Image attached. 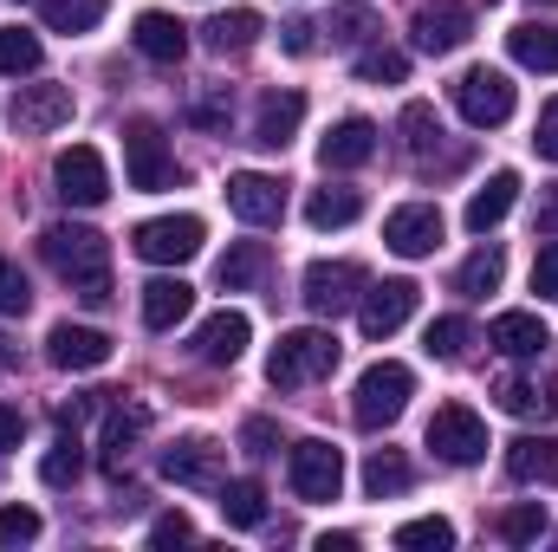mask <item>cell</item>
I'll return each mask as SVG.
<instances>
[{
    "instance_id": "1",
    "label": "cell",
    "mask_w": 558,
    "mask_h": 552,
    "mask_svg": "<svg viewBox=\"0 0 558 552\" xmlns=\"http://www.w3.org/2000/svg\"><path fill=\"white\" fill-rule=\"evenodd\" d=\"M39 254H46V267L65 279L85 305H105V299H111V241H105L98 228L52 221V228L39 235Z\"/></svg>"
},
{
    "instance_id": "2",
    "label": "cell",
    "mask_w": 558,
    "mask_h": 552,
    "mask_svg": "<svg viewBox=\"0 0 558 552\" xmlns=\"http://www.w3.org/2000/svg\"><path fill=\"white\" fill-rule=\"evenodd\" d=\"M331 371H338V338H331V332H318V325L279 332L274 358H267L274 391H305V384H318V377H331Z\"/></svg>"
},
{
    "instance_id": "3",
    "label": "cell",
    "mask_w": 558,
    "mask_h": 552,
    "mask_svg": "<svg viewBox=\"0 0 558 552\" xmlns=\"http://www.w3.org/2000/svg\"><path fill=\"white\" fill-rule=\"evenodd\" d=\"M410 397H416V371L397 364V358H384V364H371V371L357 377L351 422H357V429H390L397 416L410 410Z\"/></svg>"
},
{
    "instance_id": "4",
    "label": "cell",
    "mask_w": 558,
    "mask_h": 552,
    "mask_svg": "<svg viewBox=\"0 0 558 552\" xmlns=\"http://www.w3.org/2000/svg\"><path fill=\"white\" fill-rule=\"evenodd\" d=\"M124 176H131V189H143V195L182 182L175 149H169V137H162L156 118H131V124H124Z\"/></svg>"
},
{
    "instance_id": "5",
    "label": "cell",
    "mask_w": 558,
    "mask_h": 552,
    "mask_svg": "<svg viewBox=\"0 0 558 552\" xmlns=\"http://www.w3.org/2000/svg\"><path fill=\"white\" fill-rule=\"evenodd\" d=\"M513 105H520V92H513V79H507L500 65H468V72L454 79V111H461L474 131H500V124L513 118Z\"/></svg>"
},
{
    "instance_id": "6",
    "label": "cell",
    "mask_w": 558,
    "mask_h": 552,
    "mask_svg": "<svg viewBox=\"0 0 558 552\" xmlns=\"http://www.w3.org/2000/svg\"><path fill=\"white\" fill-rule=\"evenodd\" d=\"M202 221L195 215H156V221H137L131 228V248H137L149 267H182V261H195L202 254Z\"/></svg>"
},
{
    "instance_id": "7",
    "label": "cell",
    "mask_w": 558,
    "mask_h": 552,
    "mask_svg": "<svg viewBox=\"0 0 558 552\" xmlns=\"http://www.w3.org/2000/svg\"><path fill=\"white\" fill-rule=\"evenodd\" d=\"M52 189H59L65 208H98L111 195V169H105V156L92 143H72V149L52 156Z\"/></svg>"
},
{
    "instance_id": "8",
    "label": "cell",
    "mask_w": 558,
    "mask_h": 552,
    "mask_svg": "<svg viewBox=\"0 0 558 552\" xmlns=\"http://www.w3.org/2000/svg\"><path fill=\"white\" fill-rule=\"evenodd\" d=\"M286 481H292L299 501H338V488H344V455H338L331 442L305 435V442H292V455H286Z\"/></svg>"
},
{
    "instance_id": "9",
    "label": "cell",
    "mask_w": 558,
    "mask_h": 552,
    "mask_svg": "<svg viewBox=\"0 0 558 552\" xmlns=\"http://www.w3.org/2000/svg\"><path fill=\"white\" fill-rule=\"evenodd\" d=\"M428 448L448 468H474L487 455V422L468 410V404H441V410L428 416Z\"/></svg>"
},
{
    "instance_id": "10",
    "label": "cell",
    "mask_w": 558,
    "mask_h": 552,
    "mask_svg": "<svg viewBox=\"0 0 558 552\" xmlns=\"http://www.w3.org/2000/svg\"><path fill=\"white\" fill-rule=\"evenodd\" d=\"M364 286H371V274L357 261H312L305 267V305L318 319H338V312H351L364 299Z\"/></svg>"
},
{
    "instance_id": "11",
    "label": "cell",
    "mask_w": 558,
    "mask_h": 552,
    "mask_svg": "<svg viewBox=\"0 0 558 552\" xmlns=\"http://www.w3.org/2000/svg\"><path fill=\"white\" fill-rule=\"evenodd\" d=\"M416 299H422L416 279L364 286V299H357V325H364V338H390V332H403V325L416 319Z\"/></svg>"
},
{
    "instance_id": "12",
    "label": "cell",
    "mask_w": 558,
    "mask_h": 552,
    "mask_svg": "<svg viewBox=\"0 0 558 552\" xmlns=\"http://www.w3.org/2000/svg\"><path fill=\"white\" fill-rule=\"evenodd\" d=\"M441 235H448V221H441L435 202H403V208H390V221H384V241H390V254H403V261H428V254L441 248Z\"/></svg>"
},
{
    "instance_id": "13",
    "label": "cell",
    "mask_w": 558,
    "mask_h": 552,
    "mask_svg": "<svg viewBox=\"0 0 558 552\" xmlns=\"http://www.w3.org/2000/svg\"><path fill=\"white\" fill-rule=\"evenodd\" d=\"M468 33H474V13L461 0H428V7H416V20H410V39H416V52H428V59L468 46Z\"/></svg>"
},
{
    "instance_id": "14",
    "label": "cell",
    "mask_w": 558,
    "mask_h": 552,
    "mask_svg": "<svg viewBox=\"0 0 558 552\" xmlns=\"http://www.w3.org/2000/svg\"><path fill=\"white\" fill-rule=\"evenodd\" d=\"M228 208L247 228H274L279 215H286V182L267 176V169H241V176H228Z\"/></svg>"
},
{
    "instance_id": "15",
    "label": "cell",
    "mask_w": 558,
    "mask_h": 552,
    "mask_svg": "<svg viewBox=\"0 0 558 552\" xmlns=\"http://www.w3.org/2000/svg\"><path fill=\"white\" fill-rule=\"evenodd\" d=\"M7 118H13L20 137H46V131L72 124V92H65V85H20Z\"/></svg>"
},
{
    "instance_id": "16",
    "label": "cell",
    "mask_w": 558,
    "mask_h": 552,
    "mask_svg": "<svg viewBox=\"0 0 558 552\" xmlns=\"http://www.w3.org/2000/svg\"><path fill=\"white\" fill-rule=\"evenodd\" d=\"M162 475H169L175 488H221V442H208V435L169 442V448H162Z\"/></svg>"
},
{
    "instance_id": "17",
    "label": "cell",
    "mask_w": 558,
    "mask_h": 552,
    "mask_svg": "<svg viewBox=\"0 0 558 552\" xmlns=\"http://www.w3.org/2000/svg\"><path fill=\"white\" fill-rule=\"evenodd\" d=\"M46 358L59 364V371H98V364H111V338L98 332V325H52L46 332Z\"/></svg>"
},
{
    "instance_id": "18",
    "label": "cell",
    "mask_w": 558,
    "mask_h": 552,
    "mask_svg": "<svg viewBox=\"0 0 558 552\" xmlns=\"http://www.w3.org/2000/svg\"><path fill=\"white\" fill-rule=\"evenodd\" d=\"M247 338H254L247 312H208V319L195 325V358H202V364H241Z\"/></svg>"
},
{
    "instance_id": "19",
    "label": "cell",
    "mask_w": 558,
    "mask_h": 552,
    "mask_svg": "<svg viewBox=\"0 0 558 552\" xmlns=\"http://www.w3.org/2000/svg\"><path fill=\"white\" fill-rule=\"evenodd\" d=\"M513 202H520V176H513V169H494V176L468 195V215H461L468 235H494V228L513 215Z\"/></svg>"
},
{
    "instance_id": "20",
    "label": "cell",
    "mask_w": 558,
    "mask_h": 552,
    "mask_svg": "<svg viewBox=\"0 0 558 552\" xmlns=\"http://www.w3.org/2000/svg\"><path fill=\"white\" fill-rule=\"evenodd\" d=\"M371 156H377V124L371 118H338L325 131V143H318V163L325 169H364Z\"/></svg>"
},
{
    "instance_id": "21",
    "label": "cell",
    "mask_w": 558,
    "mask_h": 552,
    "mask_svg": "<svg viewBox=\"0 0 558 552\" xmlns=\"http://www.w3.org/2000/svg\"><path fill=\"white\" fill-rule=\"evenodd\" d=\"M305 124V92H267L260 111H254V143L260 149H286Z\"/></svg>"
},
{
    "instance_id": "22",
    "label": "cell",
    "mask_w": 558,
    "mask_h": 552,
    "mask_svg": "<svg viewBox=\"0 0 558 552\" xmlns=\"http://www.w3.org/2000/svg\"><path fill=\"white\" fill-rule=\"evenodd\" d=\"M487 345H494L500 358H520V364H526V358H539V351L553 345V332L539 325V312H500V319L487 325Z\"/></svg>"
},
{
    "instance_id": "23",
    "label": "cell",
    "mask_w": 558,
    "mask_h": 552,
    "mask_svg": "<svg viewBox=\"0 0 558 552\" xmlns=\"http://www.w3.org/2000/svg\"><path fill=\"white\" fill-rule=\"evenodd\" d=\"M195 312V286L189 279H149L143 286V325L149 332H175Z\"/></svg>"
},
{
    "instance_id": "24",
    "label": "cell",
    "mask_w": 558,
    "mask_h": 552,
    "mask_svg": "<svg viewBox=\"0 0 558 552\" xmlns=\"http://www.w3.org/2000/svg\"><path fill=\"white\" fill-rule=\"evenodd\" d=\"M131 39H137L143 59H156V65H175L189 52V26L175 13H137V33Z\"/></svg>"
},
{
    "instance_id": "25",
    "label": "cell",
    "mask_w": 558,
    "mask_h": 552,
    "mask_svg": "<svg viewBox=\"0 0 558 552\" xmlns=\"http://www.w3.org/2000/svg\"><path fill=\"white\" fill-rule=\"evenodd\" d=\"M260 33H267V20H260L254 7H228V13H215V20L202 26L208 52H221V59H228V52H247V46H254Z\"/></svg>"
},
{
    "instance_id": "26",
    "label": "cell",
    "mask_w": 558,
    "mask_h": 552,
    "mask_svg": "<svg viewBox=\"0 0 558 552\" xmlns=\"http://www.w3.org/2000/svg\"><path fill=\"white\" fill-rule=\"evenodd\" d=\"M410 488H416L410 455H403V448H371V461H364V494H371V501H397V494H410Z\"/></svg>"
},
{
    "instance_id": "27",
    "label": "cell",
    "mask_w": 558,
    "mask_h": 552,
    "mask_svg": "<svg viewBox=\"0 0 558 552\" xmlns=\"http://www.w3.org/2000/svg\"><path fill=\"white\" fill-rule=\"evenodd\" d=\"M500 279H507V254H500V241H481V248L461 261L454 292H461V299H487V292H500Z\"/></svg>"
},
{
    "instance_id": "28",
    "label": "cell",
    "mask_w": 558,
    "mask_h": 552,
    "mask_svg": "<svg viewBox=\"0 0 558 552\" xmlns=\"http://www.w3.org/2000/svg\"><path fill=\"white\" fill-rule=\"evenodd\" d=\"M143 429H149V410L143 404L111 410V422H105V475H124V461H131V448L143 442Z\"/></svg>"
},
{
    "instance_id": "29",
    "label": "cell",
    "mask_w": 558,
    "mask_h": 552,
    "mask_svg": "<svg viewBox=\"0 0 558 552\" xmlns=\"http://www.w3.org/2000/svg\"><path fill=\"white\" fill-rule=\"evenodd\" d=\"M507 475H513V481H558V442L553 435H520V442H507Z\"/></svg>"
},
{
    "instance_id": "30",
    "label": "cell",
    "mask_w": 558,
    "mask_h": 552,
    "mask_svg": "<svg viewBox=\"0 0 558 552\" xmlns=\"http://www.w3.org/2000/svg\"><path fill=\"white\" fill-rule=\"evenodd\" d=\"M267 267H274V261H267V248H260V241H234V248L221 254L215 279H221L228 292H254V286L267 279Z\"/></svg>"
},
{
    "instance_id": "31",
    "label": "cell",
    "mask_w": 558,
    "mask_h": 552,
    "mask_svg": "<svg viewBox=\"0 0 558 552\" xmlns=\"http://www.w3.org/2000/svg\"><path fill=\"white\" fill-rule=\"evenodd\" d=\"M325 33H331V46H371L384 26H377V7L371 0H338L331 20H325Z\"/></svg>"
},
{
    "instance_id": "32",
    "label": "cell",
    "mask_w": 558,
    "mask_h": 552,
    "mask_svg": "<svg viewBox=\"0 0 558 552\" xmlns=\"http://www.w3.org/2000/svg\"><path fill=\"white\" fill-rule=\"evenodd\" d=\"M364 215V189H312V202H305V221L325 235V228H351Z\"/></svg>"
},
{
    "instance_id": "33",
    "label": "cell",
    "mask_w": 558,
    "mask_h": 552,
    "mask_svg": "<svg viewBox=\"0 0 558 552\" xmlns=\"http://www.w3.org/2000/svg\"><path fill=\"white\" fill-rule=\"evenodd\" d=\"M507 52L526 72H558V26H513L507 33Z\"/></svg>"
},
{
    "instance_id": "34",
    "label": "cell",
    "mask_w": 558,
    "mask_h": 552,
    "mask_svg": "<svg viewBox=\"0 0 558 552\" xmlns=\"http://www.w3.org/2000/svg\"><path fill=\"white\" fill-rule=\"evenodd\" d=\"M221 520L228 527H260L267 520V488L260 481H221Z\"/></svg>"
},
{
    "instance_id": "35",
    "label": "cell",
    "mask_w": 558,
    "mask_h": 552,
    "mask_svg": "<svg viewBox=\"0 0 558 552\" xmlns=\"http://www.w3.org/2000/svg\"><path fill=\"white\" fill-rule=\"evenodd\" d=\"M78 468H85V455H78V429H59V442H52L46 461H39V481H46V488H72Z\"/></svg>"
},
{
    "instance_id": "36",
    "label": "cell",
    "mask_w": 558,
    "mask_h": 552,
    "mask_svg": "<svg viewBox=\"0 0 558 552\" xmlns=\"http://www.w3.org/2000/svg\"><path fill=\"white\" fill-rule=\"evenodd\" d=\"M39 59H46V46H39L26 26H7V33H0V72H7V79H33Z\"/></svg>"
},
{
    "instance_id": "37",
    "label": "cell",
    "mask_w": 558,
    "mask_h": 552,
    "mask_svg": "<svg viewBox=\"0 0 558 552\" xmlns=\"http://www.w3.org/2000/svg\"><path fill=\"white\" fill-rule=\"evenodd\" d=\"M357 79H364V85H403V79H410V52H397V46H364V52H357Z\"/></svg>"
},
{
    "instance_id": "38",
    "label": "cell",
    "mask_w": 558,
    "mask_h": 552,
    "mask_svg": "<svg viewBox=\"0 0 558 552\" xmlns=\"http://www.w3.org/2000/svg\"><path fill=\"white\" fill-rule=\"evenodd\" d=\"M39 13L52 33H92L105 20V0H39Z\"/></svg>"
},
{
    "instance_id": "39",
    "label": "cell",
    "mask_w": 558,
    "mask_h": 552,
    "mask_svg": "<svg viewBox=\"0 0 558 552\" xmlns=\"http://www.w3.org/2000/svg\"><path fill=\"white\" fill-rule=\"evenodd\" d=\"M403 143H410V156H422V163L441 149V118H435V105H422V98L403 105Z\"/></svg>"
},
{
    "instance_id": "40",
    "label": "cell",
    "mask_w": 558,
    "mask_h": 552,
    "mask_svg": "<svg viewBox=\"0 0 558 552\" xmlns=\"http://www.w3.org/2000/svg\"><path fill=\"white\" fill-rule=\"evenodd\" d=\"M397 547H403V552H448V547H454V527H448L441 514H428V520L397 527Z\"/></svg>"
},
{
    "instance_id": "41",
    "label": "cell",
    "mask_w": 558,
    "mask_h": 552,
    "mask_svg": "<svg viewBox=\"0 0 558 552\" xmlns=\"http://www.w3.org/2000/svg\"><path fill=\"white\" fill-rule=\"evenodd\" d=\"M468 345H474V325H468V319H454V312H448V319H435V325H428V358L454 364Z\"/></svg>"
},
{
    "instance_id": "42",
    "label": "cell",
    "mask_w": 558,
    "mask_h": 552,
    "mask_svg": "<svg viewBox=\"0 0 558 552\" xmlns=\"http://www.w3.org/2000/svg\"><path fill=\"white\" fill-rule=\"evenodd\" d=\"M539 533H546V507H539V501H520V507L500 514V540H507V547H533Z\"/></svg>"
},
{
    "instance_id": "43",
    "label": "cell",
    "mask_w": 558,
    "mask_h": 552,
    "mask_svg": "<svg viewBox=\"0 0 558 552\" xmlns=\"http://www.w3.org/2000/svg\"><path fill=\"white\" fill-rule=\"evenodd\" d=\"M494 397H500V410H507V416H553L558 410L553 397H539L526 377H500V391H494Z\"/></svg>"
},
{
    "instance_id": "44",
    "label": "cell",
    "mask_w": 558,
    "mask_h": 552,
    "mask_svg": "<svg viewBox=\"0 0 558 552\" xmlns=\"http://www.w3.org/2000/svg\"><path fill=\"white\" fill-rule=\"evenodd\" d=\"M228 118H234L228 85H221V92H195V98H189V124H202V131H228Z\"/></svg>"
},
{
    "instance_id": "45",
    "label": "cell",
    "mask_w": 558,
    "mask_h": 552,
    "mask_svg": "<svg viewBox=\"0 0 558 552\" xmlns=\"http://www.w3.org/2000/svg\"><path fill=\"white\" fill-rule=\"evenodd\" d=\"M26 305H33V286H26V274L0 254V319H20Z\"/></svg>"
},
{
    "instance_id": "46",
    "label": "cell",
    "mask_w": 558,
    "mask_h": 552,
    "mask_svg": "<svg viewBox=\"0 0 558 552\" xmlns=\"http://www.w3.org/2000/svg\"><path fill=\"white\" fill-rule=\"evenodd\" d=\"M39 540V514L33 507H0V547H26Z\"/></svg>"
},
{
    "instance_id": "47",
    "label": "cell",
    "mask_w": 558,
    "mask_h": 552,
    "mask_svg": "<svg viewBox=\"0 0 558 552\" xmlns=\"http://www.w3.org/2000/svg\"><path fill=\"white\" fill-rule=\"evenodd\" d=\"M241 448H247V455H274L279 429L267 422V416H247V422H241Z\"/></svg>"
},
{
    "instance_id": "48",
    "label": "cell",
    "mask_w": 558,
    "mask_h": 552,
    "mask_svg": "<svg viewBox=\"0 0 558 552\" xmlns=\"http://www.w3.org/2000/svg\"><path fill=\"white\" fill-rule=\"evenodd\" d=\"M182 540H195V520H189V514H162V520L149 527V547H182Z\"/></svg>"
},
{
    "instance_id": "49",
    "label": "cell",
    "mask_w": 558,
    "mask_h": 552,
    "mask_svg": "<svg viewBox=\"0 0 558 552\" xmlns=\"http://www.w3.org/2000/svg\"><path fill=\"white\" fill-rule=\"evenodd\" d=\"M533 292L539 299H558V241L539 248V261H533Z\"/></svg>"
},
{
    "instance_id": "50",
    "label": "cell",
    "mask_w": 558,
    "mask_h": 552,
    "mask_svg": "<svg viewBox=\"0 0 558 552\" xmlns=\"http://www.w3.org/2000/svg\"><path fill=\"white\" fill-rule=\"evenodd\" d=\"M533 143H539V156H546V163H558V98L539 111V131H533Z\"/></svg>"
},
{
    "instance_id": "51",
    "label": "cell",
    "mask_w": 558,
    "mask_h": 552,
    "mask_svg": "<svg viewBox=\"0 0 558 552\" xmlns=\"http://www.w3.org/2000/svg\"><path fill=\"white\" fill-rule=\"evenodd\" d=\"M279 46H286V52H292V59H305V52H312V46H318V26H312V20H292V26H286V39H279Z\"/></svg>"
},
{
    "instance_id": "52",
    "label": "cell",
    "mask_w": 558,
    "mask_h": 552,
    "mask_svg": "<svg viewBox=\"0 0 558 552\" xmlns=\"http://www.w3.org/2000/svg\"><path fill=\"white\" fill-rule=\"evenodd\" d=\"M20 435H26V416L13 410V404H0V455H13V448H20Z\"/></svg>"
},
{
    "instance_id": "53",
    "label": "cell",
    "mask_w": 558,
    "mask_h": 552,
    "mask_svg": "<svg viewBox=\"0 0 558 552\" xmlns=\"http://www.w3.org/2000/svg\"><path fill=\"white\" fill-rule=\"evenodd\" d=\"M533 221H539V235H558V189L539 195V215H533Z\"/></svg>"
},
{
    "instance_id": "54",
    "label": "cell",
    "mask_w": 558,
    "mask_h": 552,
    "mask_svg": "<svg viewBox=\"0 0 558 552\" xmlns=\"http://www.w3.org/2000/svg\"><path fill=\"white\" fill-rule=\"evenodd\" d=\"M357 547V533H325V540H318V552H351Z\"/></svg>"
},
{
    "instance_id": "55",
    "label": "cell",
    "mask_w": 558,
    "mask_h": 552,
    "mask_svg": "<svg viewBox=\"0 0 558 552\" xmlns=\"http://www.w3.org/2000/svg\"><path fill=\"white\" fill-rule=\"evenodd\" d=\"M0 364H13V351H0Z\"/></svg>"
},
{
    "instance_id": "56",
    "label": "cell",
    "mask_w": 558,
    "mask_h": 552,
    "mask_svg": "<svg viewBox=\"0 0 558 552\" xmlns=\"http://www.w3.org/2000/svg\"><path fill=\"white\" fill-rule=\"evenodd\" d=\"M481 7H500V0H481Z\"/></svg>"
},
{
    "instance_id": "57",
    "label": "cell",
    "mask_w": 558,
    "mask_h": 552,
    "mask_svg": "<svg viewBox=\"0 0 558 552\" xmlns=\"http://www.w3.org/2000/svg\"><path fill=\"white\" fill-rule=\"evenodd\" d=\"M539 7H558V0H539Z\"/></svg>"
}]
</instances>
